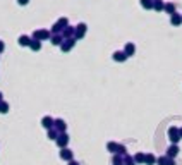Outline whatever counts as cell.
<instances>
[{
	"instance_id": "1",
	"label": "cell",
	"mask_w": 182,
	"mask_h": 165,
	"mask_svg": "<svg viewBox=\"0 0 182 165\" xmlns=\"http://www.w3.org/2000/svg\"><path fill=\"white\" fill-rule=\"evenodd\" d=\"M52 38V33L48 29H36L33 33V40H38V41H43V40H48Z\"/></svg>"
},
{
	"instance_id": "2",
	"label": "cell",
	"mask_w": 182,
	"mask_h": 165,
	"mask_svg": "<svg viewBox=\"0 0 182 165\" xmlns=\"http://www.w3.org/2000/svg\"><path fill=\"white\" fill-rule=\"evenodd\" d=\"M168 138H170V141H172L174 144H177L182 139V138H181V132H179V129H177V127H170V129H168Z\"/></svg>"
},
{
	"instance_id": "3",
	"label": "cell",
	"mask_w": 182,
	"mask_h": 165,
	"mask_svg": "<svg viewBox=\"0 0 182 165\" xmlns=\"http://www.w3.org/2000/svg\"><path fill=\"white\" fill-rule=\"evenodd\" d=\"M67 143H69V136H67L65 132H60V134H58V138H57V144H58L60 148H65V146H67Z\"/></svg>"
},
{
	"instance_id": "4",
	"label": "cell",
	"mask_w": 182,
	"mask_h": 165,
	"mask_svg": "<svg viewBox=\"0 0 182 165\" xmlns=\"http://www.w3.org/2000/svg\"><path fill=\"white\" fill-rule=\"evenodd\" d=\"M74 45H76V40H74V38H67V40H64V43L60 45V48H62L64 52H69Z\"/></svg>"
},
{
	"instance_id": "5",
	"label": "cell",
	"mask_w": 182,
	"mask_h": 165,
	"mask_svg": "<svg viewBox=\"0 0 182 165\" xmlns=\"http://www.w3.org/2000/svg\"><path fill=\"white\" fill-rule=\"evenodd\" d=\"M41 126L45 127V129H53V126H55V120L52 119V117H43L41 119Z\"/></svg>"
},
{
	"instance_id": "6",
	"label": "cell",
	"mask_w": 182,
	"mask_h": 165,
	"mask_svg": "<svg viewBox=\"0 0 182 165\" xmlns=\"http://www.w3.org/2000/svg\"><path fill=\"white\" fill-rule=\"evenodd\" d=\"M84 34H86V24L81 22V24H77V26H76V34H74V36L79 40V38H83Z\"/></svg>"
},
{
	"instance_id": "7",
	"label": "cell",
	"mask_w": 182,
	"mask_h": 165,
	"mask_svg": "<svg viewBox=\"0 0 182 165\" xmlns=\"http://www.w3.org/2000/svg\"><path fill=\"white\" fill-rule=\"evenodd\" d=\"M177 155H179V146H177V144H172V146L167 150V157L168 158H175Z\"/></svg>"
},
{
	"instance_id": "8",
	"label": "cell",
	"mask_w": 182,
	"mask_h": 165,
	"mask_svg": "<svg viewBox=\"0 0 182 165\" xmlns=\"http://www.w3.org/2000/svg\"><path fill=\"white\" fill-rule=\"evenodd\" d=\"M31 38H29V36H26V34H22V36H19V40H17V43H19V45H21V47H29V45H31Z\"/></svg>"
},
{
	"instance_id": "9",
	"label": "cell",
	"mask_w": 182,
	"mask_h": 165,
	"mask_svg": "<svg viewBox=\"0 0 182 165\" xmlns=\"http://www.w3.org/2000/svg\"><path fill=\"white\" fill-rule=\"evenodd\" d=\"M72 34H76V29H74V28H72V26H67V28H64V31H62V36H64V38H65V40H67V38H70Z\"/></svg>"
},
{
	"instance_id": "10",
	"label": "cell",
	"mask_w": 182,
	"mask_h": 165,
	"mask_svg": "<svg viewBox=\"0 0 182 165\" xmlns=\"http://www.w3.org/2000/svg\"><path fill=\"white\" fill-rule=\"evenodd\" d=\"M60 158L62 160H72V151L70 150H67V148H62V151H60Z\"/></svg>"
},
{
	"instance_id": "11",
	"label": "cell",
	"mask_w": 182,
	"mask_h": 165,
	"mask_svg": "<svg viewBox=\"0 0 182 165\" xmlns=\"http://www.w3.org/2000/svg\"><path fill=\"white\" fill-rule=\"evenodd\" d=\"M65 127H67V126H65V122H64L62 119H57L55 120V129L58 131V132H65Z\"/></svg>"
},
{
	"instance_id": "12",
	"label": "cell",
	"mask_w": 182,
	"mask_h": 165,
	"mask_svg": "<svg viewBox=\"0 0 182 165\" xmlns=\"http://www.w3.org/2000/svg\"><path fill=\"white\" fill-rule=\"evenodd\" d=\"M50 41H52L53 45H62L64 43V36L62 34H53V36L50 38Z\"/></svg>"
},
{
	"instance_id": "13",
	"label": "cell",
	"mask_w": 182,
	"mask_h": 165,
	"mask_svg": "<svg viewBox=\"0 0 182 165\" xmlns=\"http://www.w3.org/2000/svg\"><path fill=\"white\" fill-rule=\"evenodd\" d=\"M126 59H127L126 52H115L113 54V60H117V62H124Z\"/></svg>"
},
{
	"instance_id": "14",
	"label": "cell",
	"mask_w": 182,
	"mask_h": 165,
	"mask_svg": "<svg viewBox=\"0 0 182 165\" xmlns=\"http://www.w3.org/2000/svg\"><path fill=\"white\" fill-rule=\"evenodd\" d=\"M170 22L174 24V26H179L182 22V16H179V14H172V17H170Z\"/></svg>"
},
{
	"instance_id": "15",
	"label": "cell",
	"mask_w": 182,
	"mask_h": 165,
	"mask_svg": "<svg viewBox=\"0 0 182 165\" xmlns=\"http://www.w3.org/2000/svg\"><path fill=\"white\" fill-rule=\"evenodd\" d=\"M124 52H126L127 57H131V55H134V52H136V47H134L132 43H127V45H126V50H124Z\"/></svg>"
},
{
	"instance_id": "16",
	"label": "cell",
	"mask_w": 182,
	"mask_h": 165,
	"mask_svg": "<svg viewBox=\"0 0 182 165\" xmlns=\"http://www.w3.org/2000/svg\"><path fill=\"white\" fill-rule=\"evenodd\" d=\"M156 160H158V158L155 157V155H151V153H148V155H146V160H144V164H146V165H153L155 162H156Z\"/></svg>"
},
{
	"instance_id": "17",
	"label": "cell",
	"mask_w": 182,
	"mask_h": 165,
	"mask_svg": "<svg viewBox=\"0 0 182 165\" xmlns=\"http://www.w3.org/2000/svg\"><path fill=\"white\" fill-rule=\"evenodd\" d=\"M29 48H31V50H35V52H38V50L41 48V41L33 40V41H31V45H29Z\"/></svg>"
},
{
	"instance_id": "18",
	"label": "cell",
	"mask_w": 182,
	"mask_h": 165,
	"mask_svg": "<svg viewBox=\"0 0 182 165\" xmlns=\"http://www.w3.org/2000/svg\"><path fill=\"white\" fill-rule=\"evenodd\" d=\"M107 148H108V151H112V153H117V151H119V144L110 141V143L107 144Z\"/></svg>"
},
{
	"instance_id": "19",
	"label": "cell",
	"mask_w": 182,
	"mask_h": 165,
	"mask_svg": "<svg viewBox=\"0 0 182 165\" xmlns=\"http://www.w3.org/2000/svg\"><path fill=\"white\" fill-rule=\"evenodd\" d=\"M153 9L155 10H161V9H165V4L161 0H153Z\"/></svg>"
},
{
	"instance_id": "20",
	"label": "cell",
	"mask_w": 182,
	"mask_h": 165,
	"mask_svg": "<svg viewBox=\"0 0 182 165\" xmlns=\"http://www.w3.org/2000/svg\"><path fill=\"white\" fill-rule=\"evenodd\" d=\"M58 134H60V132H58L57 129H48V138H50V139H55V141H57Z\"/></svg>"
},
{
	"instance_id": "21",
	"label": "cell",
	"mask_w": 182,
	"mask_h": 165,
	"mask_svg": "<svg viewBox=\"0 0 182 165\" xmlns=\"http://www.w3.org/2000/svg\"><path fill=\"white\" fill-rule=\"evenodd\" d=\"M124 165H136V160H134L132 157L126 155V157H124Z\"/></svg>"
},
{
	"instance_id": "22",
	"label": "cell",
	"mask_w": 182,
	"mask_h": 165,
	"mask_svg": "<svg viewBox=\"0 0 182 165\" xmlns=\"http://www.w3.org/2000/svg\"><path fill=\"white\" fill-rule=\"evenodd\" d=\"M141 5L144 9H153V0H141Z\"/></svg>"
},
{
	"instance_id": "23",
	"label": "cell",
	"mask_w": 182,
	"mask_h": 165,
	"mask_svg": "<svg viewBox=\"0 0 182 165\" xmlns=\"http://www.w3.org/2000/svg\"><path fill=\"white\" fill-rule=\"evenodd\" d=\"M134 160H136L138 164H143V162L146 160V155H144V153H138V155L134 157Z\"/></svg>"
},
{
	"instance_id": "24",
	"label": "cell",
	"mask_w": 182,
	"mask_h": 165,
	"mask_svg": "<svg viewBox=\"0 0 182 165\" xmlns=\"http://www.w3.org/2000/svg\"><path fill=\"white\" fill-rule=\"evenodd\" d=\"M9 112V103L0 102V114H7Z\"/></svg>"
},
{
	"instance_id": "25",
	"label": "cell",
	"mask_w": 182,
	"mask_h": 165,
	"mask_svg": "<svg viewBox=\"0 0 182 165\" xmlns=\"http://www.w3.org/2000/svg\"><path fill=\"white\" fill-rule=\"evenodd\" d=\"M165 10L168 14H175V5L174 4H165Z\"/></svg>"
},
{
	"instance_id": "26",
	"label": "cell",
	"mask_w": 182,
	"mask_h": 165,
	"mask_svg": "<svg viewBox=\"0 0 182 165\" xmlns=\"http://www.w3.org/2000/svg\"><path fill=\"white\" fill-rule=\"evenodd\" d=\"M119 155H126V146H122V144H119V151H117Z\"/></svg>"
},
{
	"instance_id": "27",
	"label": "cell",
	"mask_w": 182,
	"mask_h": 165,
	"mask_svg": "<svg viewBox=\"0 0 182 165\" xmlns=\"http://www.w3.org/2000/svg\"><path fill=\"white\" fill-rule=\"evenodd\" d=\"M28 2H29V0H17V4H19V5H28Z\"/></svg>"
},
{
	"instance_id": "28",
	"label": "cell",
	"mask_w": 182,
	"mask_h": 165,
	"mask_svg": "<svg viewBox=\"0 0 182 165\" xmlns=\"http://www.w3.org/2000/svg\"><path fill=\"white\" fill-rule=\"evenodd\" d=\"M4 48H5V45H4V41L0 40V54H2V52H4Z\"/></svg>"
},
{
	"instance_id": "29",
	"label": "cell",
	"mask_w": 182,
	"mask_h": 165,
	"mask_svg": "<svg viewBox=\"0 0 182 165\" xmlns=\"http://www.w3.org/2000/svg\"><path fill=\"white\" fill-rule=\"evenodd\" d=\"M69 165H79V164H77V162H74V160H70V162H69Z\"/></svg>"
},
{
	"instance_id": "30",
	"label": "cell",
	"mask_w": 182,
	"mask_h": 165,
	"mask_svg": "<svg viewBox=\"0 0 182 165\" xmlns=\"http://www.w3.org/2000/svg\"><path fill=\"white\" fill-rule=\"evenodd\" d=\"M179 132H181V138H182V127H181V129H179Z\"/></svg>"
},
{
	"instance_id": "31",
	"label": "cell",
	"mask_w": 182,
	"mask_h": 165,
	"mask_svg": "<svg viewBox=\"0 0 182 165\" xmlns=\"http://www.w3.org/2000/svg\"><path fill=\"white\" fill-rule=\"evenodd\" d=\"M0 102H2V93H0Z\"/></svg>"
}]
</instances>
